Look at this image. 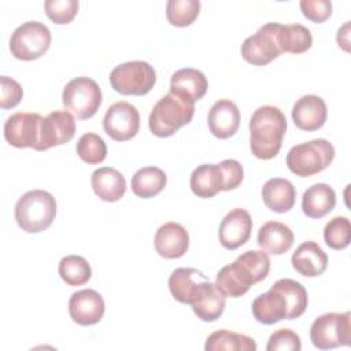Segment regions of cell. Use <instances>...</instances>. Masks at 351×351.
I'll use <instances>...</instances> for the list:
<instances>
[{"instance_id": "obj_1", "label": "cell", "mask_w": 351, "mask_h": 351, "mask_svg": "<svg viewBox=\"0 0 351 351\" xmlns=\"http://www.w3.org/2000/svg\"><path fill=\"white\" fill-rule=\"evenodd\" d=\"M307 304L306 288L295 280L281 278L267 292L254 299L251 310L258 322L273 325L281 319L299 318L306 311Z\"/></svg>"}, {"instance_id": "obj_2", "label": "cell", "mask_w": 351, "mask_h": 351, "mask_svg": "<svg viewBox=\"0 0 351 351\" xmlns=\"http://www.w3.org/2000/svg\"><path fill=\"white\" fill-rule=\"evenodd\" d=\"M269 270V255L263 251L248 250L218 271L215 285L225 296L240 298L248 292L251 285L265 280Z\"/></svg>"}, {"instance_id": "obj_3", "label": "cell", "mask_w": 351, "mask_h": 351, "mask_svg": "<svg viewBox=\"0 0 351 351\" xmlns=\"http://www.w3.org/2000/svg\"><path fill=\"white\" fill-rule=\"evenodd\" d=\"M287 119L274 106H262L250 118V149L262 160L273 159L281 149Z\"/></svg>"}, {"instance_id": "obj_4", "label": "cell", "mask_w": 351, "mask_h": 351, "mask_svg": "<svg viewBox=\"0 0 351 351\" xmlns=\"http://www.w3.org/2000/svg\"><path fill=\"white\" fill-rule=\"evenodd\" d=\"M243 178V166L236 159H225L217 165L197 166L191 174L189 186L197 197L210 199L221 191L236 189Z\"/></svg>"}, {"instance_id": "obj_5", "label": "cell", "mask_w": 351, "mask_h": 351, "mask_svg": "<svg viewBox=\"0 0 351 351\" xmlns=\"http://www.w3.org/2000/svg\"><path fill=\"white\" fill-rule=\"evenodd\" d=\"M56 215V200L44 189H33L22 195L15 204V219L26 233L48 229Z\"/></svg>"}, {"instance_id": "obj_6", "label": "cell", "mask_w": 351, "mask_h": 351, "mask_svg": "<svg viewBox=\"0 0 351 351\" xmlns=\"http://www.w3.org/2000/svg\"><path fill=\"white\" fill-rule=\"evenodd\" d=\"M195 114V104L169 92L152 107L148 125L156 137H170L180 128L188 125Z\"/></svg>"}, {"instance_id": "obj_7", "label": "cell", "mask_w": 351, "mask_h": 351, "mask_svg": "<svg viewBox=\"0 0 351 351\" xmlns=\"http://www.w3.org/2000/svg\"><path fill=\"white\" fill-rule=\"evenodd\" d=\"M335 158V147L325 138H314L293 145L285 158L289 171L298 177H311L325 170Z\"/></svg>"}, {"instance_id": "obj_8", "label": "cell", "mask_w": 351, "mask_h": 351, "mask_svg": "<svg viewBox=\"0 0 351 351\" xmlns=\"http://www.w3.org/2000/svg\"><path fill=\"white\" fill-rule=\"evenodd\" d=\"M103 100L99 84L89 77H77L70 80L62 93L64 108L77 119L93 117Z\"/></svg>"}, {"instance_id": "obj_9", "label": "cell", "mask_w": 351, "mask_h": 351, "mask_svg": "<svg viewBox=\"0 0 351 351\" xmlns=\"http://www.w3.org/2000/svg\"><path fill=\"white\" fill-rule=\"evenodd\" d=\"M310 339L318 350H332L351 343V313H326L314 319Z\"/></svg>"}, {"instance_id": "obj_10", "label": "cell", "mask_w": 351, "mask_h": 351, "mask_svg": "<svg viewBox=\"0 0 351 351\" xmlns=\"http://www.w3.org/2000/svg\"><path fill=\"white\" fill-rule=\"evenodd\" d=\"M156 82L154 67L143 60H133L118 64L110 73L111 88L121 95H147Z\"/></svg>"}, {"instance_id": "obj_11", "label": "cell", "mask_w": 351, "mask_h": 351, "mask_svg": "<svg viewBox=\"0 0 351 351\" xmlns=\"http://www.w3.org/2000/svg\"><path fill=\"white\" fill-rule=\"evenodd\" d=\"M51 40V32L44 23L29 21L18 26L11 34L10 51L19 60H34L48 51Z\"/></svg>"}, {"instance_id": "obj_12", "label": "cell", "mask_w": 351, "mask_h": 351, "mask_svg": "<svg viewBox=\"0 0 351 351\" xmlns=\"http://www.w3.org/2000/svg\"><path fill=\"white\" fill-rule=\"evenodd\" d=\"M281 23L269 22L241 44V56L254 66H266L282 53L280 45Z\"/></svg>"}, {"instance_id": "obj_13", "label": "cell", "mask_w": 351, "mask_h": 351, "mask_svg": "<svg viewBox=\"0 0 351 351\" xmlns=\"http://www.w3.org/2000/svg\"><path fill=\"white\" fill-rule=\"evenodd\" d=\"M43 117L37 112H15L4 123V137L15 148L38 149Z\"/></svg>"}, {"instance_id": "obj_14", "label": "cell", "mask_w": 351, "mask_h": 351, "mask_svg": "<svg viewBox=\"0 0 351 351\" xmlns=\"http://www.w3.org/2000/svg\"><path fill=\"white\" fill-rule=\"evenodd\" d=\"M103 129L115 141L130 140L140 129L138 110L128 101L111 104L104 114Z\"/></svg>"}, {"instance_id": "obj_15", "label": "cell", "mask_w": 351, "mask_h": 351, "mask_svg": "<svg viewBox=\"0 0 351 351\" xmlns=\"http://www.w3.org/2000/svg\"><path fill=\"white\" fill-rule=\"evenodd\" d=\"M75 134V121L69 111L49 112L41 121L40 144L37 151H45L69 143Z\"/></svg>"}, {"instance_id": "obj_16", "label": "cell", "mask_w": 351, "mask_h": 351, "mask_svg": "<svg viewBox=\"0 0 351 351\" xmlns=\"http://www.w3.org/2000/svg\"><path fill=\"white\" fill-rule=\"evenodd\" d=\"M208 277L197 269L178 267L169 277L171 296L184 304H193L208 284Z\"/></svg>"}, {"instance_id": "obj_17", "label": "cell", "mask_w": 351, "mask_h": 351, "mask_svg": "<svg viewBox=\"0 0 351 351\" xmlns=\"http://www.w3.org/2000/svg\"><path fill=\"white\" fill-rule=\"evenodd\" d=\"M103 296L95 289H81L74 292L69 300V314L71 319L82 326L97 324L104 314Z\"/></svg>"}, {"instance_id": "obj_18", "label": "cell", "mask_w": 351, "mask_h": 351, "mask_svg": "<svg viewBox=\"0 0 351 351\" xmlns=\"http://www.w3.org/2000/svg\"><path fill=\"white\" fill-rule=\"evenodd\" d=\"M251 230L252 219L250 213L244 208H233L223 217L219 225L218 237L222 247L232 251L248 241Z\"/></svg>"}, {"instance_id": "obj_19", "label": "cell", "mask_w": 351, "mask_h": 351, "mask_svg": "<svg viewBox=\"0 0 351 351\" xmlns=\"http://www.w3.org/2000/svg\"><path fill=\"white\" fill-rule=\"evenodd\" d=\"M154 244L162 258L178 259L188 251L189 234L181 223L166 222L156 230Z\"/></svg>"}, {"instance_id": "obj_20", "label": "cell", "mask_w": 351, "mask_h": 351, "mask_svg": "<svg viewBox=\"0 0 351 351\" xmlns=\"http://www.w3.org/2000/svg\"><path fill=\"white\" fill-rule=\"evenodd\" d=\"M328 117V108L322 97L317 95L302 96L292 108V119L296 128L313 132L324 126Z\"/></svg>"}, {"instance_id": "obj_21", "label": "cell", "mask_w": 351, "mask_h": 351, "mask_svg": "<svg viewBox=\"0 0 351 351\" xmlns=\"http://www.w3.org/2000/svg\"><path fill=\"white\" fill-rule=\"evenodd\" d=\"M207 122L213 136L226 140L234 136L240 126V111L232 100L221 99L211 106Z\"/></svg>"}, {"instance_id": "obj_22", "label": "cell", "mask_w": 351, "mask_h": 351, "mask_svg": "<svg viewBox=\"0 0 351 351\" xmlns=\"http://www.w3.org/2000/svg\"><path fill=\"white\" fill-rule=\"evenodd\" d=\"M207 89L208 81L197 69H180L170 78V92L193 104L206 95Z\"/></svg>"}, {"instance_id": "obj_23", "label": "cell", "mask_w": 351, "mask_h": 351, "mask_svg": "<svg viewBox=\"0 0 351 351\" xmlns=\"http://www.w3.org/2000/svg\"><path fill=\"white\" fill-rule=\"evenodd\" d=\"M292 267L304 277H318L328 266V256L315 241L302 243L291 258Z\"/></svg>"}, {"instance_id": "obj_24", "label": "cell", "mask_w": 351, "mask_h": 351, "mask_svg": "<svg viewBox=\"0 0 351 351\" xmlns=\"http://www.w3.org/2000/svg\"><path fill=\"white\" fill-rule=\"evenodd\" d=\"M92 189L104 202H118L126 192L125 177L114 167H99L90 177Z\"/></svg>"}, {"instance_id": "obj_25", "label": "cell", "mask_w": 351, "mask_h": 351, "mask_svg": "<svg viewBox=\"0 0 351 351\" xmlns=\"http://www.w3.org/2000/svg\"><path fill=\"white\" fill-rule=\"evenodd\" d=\"M265 206L274 213L289 211L296 200V191L293 184L281 177L270 178L265 182L261 191Z\"/></svg>"}, {"instance_id": "obj_26", "label": "cell", "mask_w": 351, "mask_h": 351, "mask_svg": "<svg viewBox=\"0 0 351 351\" xmlns=\"http://www.w3.org/2000/svg\"><path fill=\"white\" fill-rule=\"evenodd\" d=\"M293 232L291 228L278 221H269L258 230V245L269 254L281 255L293 245Z\"/></svg>"}, {"instance_id": "obj_27", "label": "cell", "mask_w": 351, "mask_h": 351, "mask_svg": "<svg viewBox=\"0 0 351 351\" xmlns=\"http://www.w3.org/2000/svg\"><path fill=\"white\" fill-rule=\"evenodd\" d=\"M336 204V193L332 186L318 182L307 188L302 196V210L308 218L319 219L329 214Z\"/></svg>"}, {"instance_id": "obj_28", "label": "cell", "mask_w": 351, "mask_h": 351, "mask_svg": "<svg viewBox=\"0 0 351 351\" xmlns=\"http://www.w3.org/2000/svg\"><path fill=\"white\" fill-rule=\"evenodd\" d=\"M167 182L165 171L156 166L141 167L132 177V191L141 199H149L159 195Z\"/></svg>"}, {"instance_id": "obj_29", "label": "cell", "mask_w": 351, "mask_h": 351, "mask_svg": "<svg viewBox=\"0 0 351 351\" xmlns=\"http://www.w3.org/2000/svg\"><path fill=\"white\" fill-rule=\"evenodd\" d=\"M225 298L226 296L217 288V285L208 281L202 295L191 306L197 318L204 322H213L222 315L225 310Z\"/></svg>"}, {"instance_id": "obj_30", "label": "cell", "mask_w": 351, "mask_h": 351, "mask_svg": "<svg viewBox=\"0 0 351 351\" xmlns=\"http://www.w3.org/2000/svg\"><path fill=\"white\" fill-rule=\"evenodd\" d=\"M256 348L252 337L226 329L213 332L204 344L206 351H256Z\"/></svg>"}, {"instance_id": "obj_31", "label": "cell", "mask_w": 351, "mask_h": 351, "mask_svg": "<svg viewBox=\"0 0 351 351\" xmlns=\"http://www.w3.org/2000/svg\"><path fill=\"white\" fill-rule=\"evenodd\" d=\"M278 37L282 52H291L296 55L303 53L310 49L313 44V36L310 30L300 23L281 25Z\"/></svg>"}, {"instance_id": "obj_32", "label": "cell", "mask_w": 351, "mask_h": 351, "mask_svg": "<svg viewBox=\"0 0 351 351\" xmlns=\"http://www.w3.org/2000/svg\"><path fill=\"white\" fill-rule=\"evenodd\" d=\"M60 278L71 287L84 285L92 277V269L88 261L80 255H67L60 259L58 267Z\"/></svg>"}, {"instance_id": "obj_33", "label": "cell", "mask_w": 351, "mask_h": 351, "mask_svg": "<svg viewBox=\"0 0 351 351\" xmlns=\"http://www.w3.org/2000/svg\"><path fill=\"white\" fill-rule=\"evenodd\" d=\"M200 12L199 0H170L166 4V18L170 25L186 27L195 22Z\"/></svg>"}, {"instance_id": "obj_34", "label": "cell", "mask_w": 351, "mask_h": 351, "mask_svg": "<svg viewBox=\"0 0 351 351\" xmlns=\"http://www.w3.org/2000/svg\"><path fill=\"white\" fill-rule=\"evenodd\" d=\"M77 154L88 165L101 163L107 156V145L96 133H85L77 143Z\"/></svg>"}, {"instance_id": "obj_35", "label": "cell", "mask_w": 351, "mask_h": 351, "mask_svg": "<svg viewBox=\"0 0 351 351\" xmlns=\"http://www.w3.org/2000/svg\"><path fill=\"white\" fill-rule=\"evenodd\" d=\"M324 240L332 250H344L351 241V223L347 217H335L324 228Z\"/></svg>"}, {"instance_id": "obj_36", "label": "cell", "mask_w": 351, "mask_h": 351, "mask_svg": "<svg viewBox=\"0 0 351 351\" xmlns=\"http://www.w3.org/2000/svg\"><path fill=\"white\" fill-rule=\"evenodd\" d=\"M47 16L58 25L70 23L78 12L77 0H47L44 3Z\"/></svg>"}, {"instance_id": "obj_37", "label": "cell", "mask_w": 351, "mask_h": 351, "mask_svg": "<svg viewBox=\"0 0 351 351\" xmlns=\"http://www.w3.org/2000/svg\"><path fill=\"white\" fill-rule=\"evenodd\" d=\"M302 348V341L298 333L291 329L282 328L270 335L266 350L267 351H299Z\"/></svg>"}, {"instance_id": "obj_38", "label": "cell", "mask_w": 351, "mask_h": 351, "mask_svg": "<svg viewBox=\"0 0 351 351\" xmlns=\"http://www.w3.org/2000/svg\"><path fill=\"white\" fill-rule=\"evenodd\" d=\"M302 14L314 23H322L332 15V3L329 0H302Z\"/></svg>"}, {"instance_id": "obj_39", "label": "cell", "mask_w": 351, "mask_h": 351, "mask_svg": "<svg viewBox=\"0 0 351 351\" xmlns=\"http://www.w3.org/2000/svg\"><path fill=\"white\" fill-rule=\"evenodd\" d=\"M0 84H1V89H0L1 90V96H0L1 108L7 110V108H12V107L18 106L23 96V90H22V86L19 85V82L10 77L1 75Z\"/></svg>"}]
</instances>
